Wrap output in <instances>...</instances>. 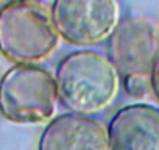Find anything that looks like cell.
Segmentation results:
<instances>
[{
    "mask_svg": "<svg viewBox=\"0 0 159 150\" xmlns=\"http://www.w3.org/2000/svg\"><path fill=\"white\" fill-rule=\"evenodd\" d=\"M111 150H159V108L129 103L119 108L106 125Z\"/></svg>",
    "mask_w": 159,
    "mask_h": 150,
    "instance_id": "8992f818",
    "label": "cell"
},
{
    "mask_svg": "<svg viewBox=\"0 0 159 150\" xmlns=\"http://www.w3.org/2000/svg\"><path fill=\"white\" fill-rule=\"evenodd\" d=\"M56 103L55 77L39 64H14L0 78V114L10 122H48Z\"/></svg>",
    "mask_w": 159,
    "mask_h": 150,
    "instance_id": "3957f363",
    "label": "cell"
},
{
    "mask_svg": "<svg viewBox=\"0 0 159 150\" xmlns=\"http://www.w3.org/2000/svg\"><path fill=\"white\" fill-rule=\"evenodd\" d=\"M106 56L122 78L148 77L159 56V28L143 16L120 19L106 39Z\"/></svg>",
    "mask_w": 159,
    "mask_h": 150,
    "instance_id": "5b68a950",
    "label": "cell"
},
{
    "mask_svg": "<svg viewBox=\"0 0 159 150\" xmlns=\"http://www.w3.org/2000/svg\"><path fill=\"white\" fill-rule=\"evenodd\" d=\"M148 80H150V91L153 92L156 100H159V56L153 64V69L148 75Z\"/></svg>",
    "mask_w": 159,
    "mask_h": 150,
    "instance_id": "9c48e42d",
    "label": "cell"
},
{
    "mask_svg": "<svg viewBox=\"0 0 159 150\" xmlns=\"http://www.w3.org/2000/svg\"><path fill=\"white\" fill-rule=\"evenodd\" d=\"M59 41L50 7L42 0H8L0 7V53L11 63H42Z\"/></svg>",
    "mask_w": 159,
    "mask_h": 150,
    "instance_id": "7a4b0ae2",
    "label": "cell"
},
{
    "mask_svg": "<svg viewBox=\"0 0 159 150\" xmlns=\"http://www.w3.org/2000/svg\"><path fill=\"white\" fill-rule=\"evenodd\" d=\"M8 0H0V5H3V3H7Z\"/></svg>",
    "mask_w": 159,
    "mask_h": 150,
    "instance_id": "30bf717a",
    "label": "cell"
},
{
    "mask_svg": "<svg viewBox=\"0 0 159 150\" xmlns=\"http://www.w3.org/2000/svg\"><path fill=\"white\" fill-rule=\"evenodd\" d=\"M59 103L69 111L94 116L105 111L117 97L120 75L105 53L75 50L59 59L55 69Z\"/></svg>",
    "mask_w": 159,
    "mask_h": 150,
    "instance_id": "6da1fadb",
    "label": "cell"
},
{
    "mask_svg": "<svg viewBox=\"0 0 159 150\" xmlns=\"http://www.w3.org/2000/svg\"><path fill=\"white\" fill-rule=\"evenodd\" d=\"M50 11L59 38L76 47L106 41L120 21L117 0H53Z\"/></svg>",
    "mask_w": 159,
    "mask_h": 150,
    "instance_id": "277c9868",
    "label": "cell"
},
{
    "mask_svg": "<svg viewBox=\"0 0 159 150\" xmlns=\"http://www.w3.org/2000/svg\"><path fill=\"white\" fill-rule=\"evenodd\" d=\"M123 89L136 99H142L148 94L150 91V80L148 77H140V75H134V77H125L122 78Z\"/></svg>",
    "mask_w": 159,
    "mask_h": 150,
    "instance_id": "ba28073f",
    "label": "cell"
},
{
    "mask_svg": "<svg viewBox=\"0 0 159 150\" xmlns=\"http://www.w3.org/2000/svg\"><path fill=\"white\" fill-rule=\"evenodd\" d=\"M38 150H111L106 127L92 116L64 113L47 122Z\"/></svg>",
    "mask_w": 159,
    "mask_h": 150,
    "instance_id": "52a82bcc",
    "label": "cell"
}]
</instances>
